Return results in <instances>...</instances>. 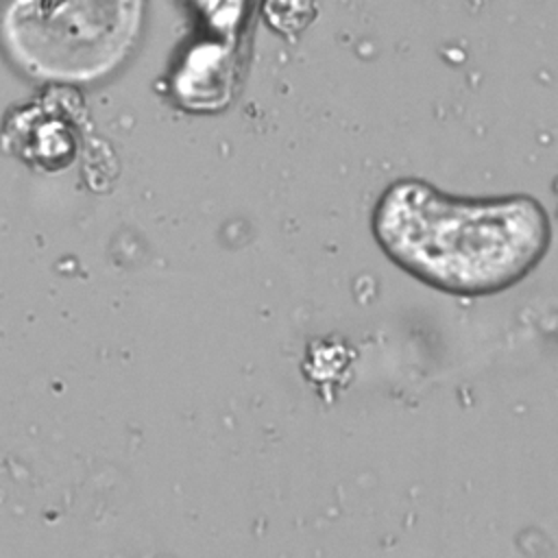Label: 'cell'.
I'll return each mask as SVG.
<instances>
[{"label": "cell", "mask_w": 558, "mask_h": 558, "mask_svg": "<svg viewBox=\"0 0 558 558\" xmlns=\"http://www.w3.org/2000/svg\"><path fill=\"white\" fill-rule=\"evenodd\" d=\"M371 229L395 266L453 296L512 288L551 244V220L538 198L458 196L416 177L397 179L379 194Z\"/></svg>", "instance_id": "obj_1"}, {"label": "cell", "mask_w": 558, "mask_h": 558, "mask_svg": "<svg viewBox=\"0 0 558 558\" xmlns=\"http://www.w3.org/2000/svg\"><path fill=\"white\" fill-rule=\"evenodd\" d=\"M142 0H9L0 44L28 76L94 83L129 54Z\"/></svg>", "instance_id": "obj_2"}, {"label": "cell", "mask_w": 558, "mask_h": 558, "mask_svg": "<svg viewBox=\"0 0 558 558\" xmlns=\"http://www.w3.org/2000/svg\"><path fill=\"white\" fill-rule=\"evenodd\" d=\"M264 15L275 31L294 35L312 22L314 0H266Z\"/></svg>", "instance_id": "obj_3"}]
</instances>
